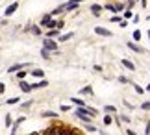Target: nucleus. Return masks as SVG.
Masks as SVG:
<instances>
[{"label": "nucleus", "instance_id": "nucleus-1", "mask_svg": "<svg viewBox=\"0 0 150 135\" xmlns=\"http://www.w3.org/2000/svg\"><path fill=\"white\" fill-rule=\"evenodd\" d=\"M95 33L102 35V37H111V32L106 30V28H102V26H96V28H95Z\"/></svg>", "mask_w": 150, "mask_h": 135}, {"label": "nucleus", "instance_id": "nucleus-2", "mask_svg": "<svg viewBox=\"0 0 150 135\" xmlns=\"http://www.w3.org/2000/svg\"><path fill=\"white\" fill-rule=\"evenodd\" d=\"M45 48L47 50H56L57 48V45H56V41H52V37H48V39H45Z\"/></svg>", "mask_w": 150, "mask_h": 135}, {"label": "nucleus", "instance_id": "nucleus-3", "mask_svg": "<svg viewBox=\"0 0 150 135\" xmlns=\"http://www.w3.org/2000/svg\"><path fill=\"white\" fill-rule=\"evenodd\" d=\"M17 8H19V4L17 2H13V4H9L8 8H6V17H9V15H13L15 11H17Z\"/></svg>", "mask_w": 150, "mask_h": 135}, {"label": "nucleus", "instance_id": "nucleus-4", "mask_svg": "<svg viewBox=\"0 0 150 135\" xmlns=\"http://www.w3.org/2000/svg\"><path fill=\"white\" fill-rule=\"evenodd\" d=\"M80 2H82V0H69V4L65 6V9H69V11H71V9H76Z\"/></svg>", "mask_w": 150, "mask_h": 135}, {"label": "nucleus", "instance_id": "nucleus-5", "mask_svg": "<svg viewBox=\"0 0 150 135\" xmlns=\"http://www.w3.org/2000/svg\"><path fill=\"white\" fill-rule=\"evenodd\" d=\"M122 65H124L126 69H130V70H135V65H134L130 59H122Z\"/></svg>", "mask_w": 150, "mask_h": 135}, {"label": "nucleus", "instance_id": "nucleus-6", "mask_svg": "<svg viewBox=\"0 0 150 135\" xmlns=\"http://www.w3.org/2000/svg\"><path fill=\"white\" fill-rule=\"evenodd\" d=\"M91 11H93L95 15H100V11H102V8H100L98 4H93V6H91Z\"/></svg>", "mask_w": 150, "mask_h": 135}, {"label": "nucleus", "instance_id": "nucleus-7", "mask_svg": "<svg viewBox=\"0 0 150 135\" xmlns=\"http://www.w3.org/2000/svg\"><path fill=\"white\" fill-rule=\"evenodd\" d=\"M21 89L24 91V93H28V91H32V85L26 83V81H21Z\"/></svg>", "mask_w": 150, "mask_h": 135}, {"label": "nucleus", "instance_id": "nucleus-8", "mask_svg": "<svg viewBox=\"0 0 150 135\" xmlns=\"http://www.w3.org/2000/svg\"><path fill=\"white\" fill-rule=\"evenodd\" d=\"M128 48H132L134 52H143V48H141V46H137L135 43H128Z\"/></svg>", "mask_w": 150, "mask_h": 135}, {"label": "nucleus", "instance_id": "nucleus-9", "mask_svg": "<svg viewBox=\"0 0 150 135\" xmlns=\"http://www.w3.org/2000/svg\"><path fill=\"white\" fill-rule=\"evenodd\" d=\"M33 76H35V78H43L45 72H43L41 69H33Z\"/></svg>", "mask_w": 150, "mask_h": 135}, {"label": "nucleus", "instance_id": "nucleus-10", "mask_svg": "<svg viewBox=\"0 0 150 135\" xmlns=\"http://www.w3.org/2000/svg\"><path fill=\"white\" fill-rule=\"evenodd\" d=\"M57 33H59V32H57L56 28H48V33H47V35H48V37H56Z\"/></svg>", "mask_w": 150, "mask_h": 135}, {"label": "nucleus", "instance_id": "nucleus-11", "mask_svg": "<svg viewBox=\"0 0 150 135\" xmlns=\"http://www.w3.org/2000/svg\"><path fill=\"white\" fill-rule=\"evenodd\" d=\"M80 93H82V95H93V89H91V87L87 85V87H83V89L80 91Z\"/></svg>", "mask_w": 150, "mask_h": 135}, {"label": "nucleus", "instance_id": "nucleus-12", "mask_svg": "<svg viewBox=\"0 0 150 135\" xmlns=\"http://www.w3.org/2000/svg\"><path fill=\"white\" fill-rule=\"evenodd\" d=\"M71 37H72V33H65V35H61V37H59V41H63V43H65V41H69Z\"/></svg>", "mask_w": 150, "mask_h": 135}, {"label": "nucleus", "instance_id": "nucleus-13", "mask_svg": "<svg viewBox=\"0 0 150 135\" xmlns=\"http://www.w3.org/2000/svg\"><path fill=\"white\" fill-rule=\"evenodd\" d=\"M111 117H109V115H106V117H104V124H106V126H109V124H111Z\"/></svg>", "mask_w": 150, "mask_h": 135}, {"label": "nucleus", "instance_id": "nucleus-14", "mask_svg": "<svg viewBox=\"0 0 150 135\" xmlns=\"http://www.w3.org/2000/svg\"><path fill=\"white\" fill-rule=\"evenodd\" d=\"M43 117H50V119H54V117H56V113H54V111H45V113H43Z\"/></svg>", "mask_w": 150, "mask_h": 135}, {"label": "nucleus", "instance_id": "nucleus-15", "mask_svg": "<svg viewBox=\"0 0 150 135\" xmlns=\"http://www.w3.org/2000/svg\"><path fill=\"white\" fill-rule=\"evenodd\" d=\"M72 104H76V105H85L83 100H80V98H72Z\"/></svg>", "mask_w": 150, "mask_h": 135}, {"label": "nucleus", "instance_id": "nucleus-16", "mask_svg": "<svg viewBox=\"0 0 150 135\" xmlns=\"http://www.w3.org/2000/svg\"><path fill=\"white\" fill-rule=\"evenodd\" d=\"M21 67H22V63H17V65H13V67H11L9 70H11V72H15V70H19Z\"/></svg>", "mask_w": 150, "mask_h": 135}, {"label": "nucleus", "instance_id": "nucleus-17", "mask_svg": "<svg viewBox=\"0 0 150 135\" xmlns=\"http://www.w3.org/2000/svg\"><path fill=\"white\" fill-rule=\"evenodd\" d=\"M134 39H135V41H139V39H141V32H139V30H135V32H134Z\"/></svg>", "mask_w": 150, "mask_h": 135}, {"label": "nucleus", "instance_id": "nucleus-18", "mask_svg": "<svg viewBox=\"0 0 150 135\" xmlns=\"http://www.w3.org/2000/svg\"><path fill=\"white\" fill-rule=\"evenodd\" d=\"M141 107H143V109H145V111H150V102H145V104H143V105H141Z\"/></svg>", "mask_w": 150, "mask_h": 135}, {"label": "nucleus", "instance_id": "nucleus-19", "mask_svg": "<svg viewBox=\"0 0 150 135\" xmlns=\"http://www.w3.org/2000/svg\"><path fill=\"white\" fill-rule=\"evenodd\" d=\"M63 9H65V6H61V8H57V9H54V13H52V15H57V13H61Z\"/></svg>", "mask_w": 150, "mask_h": 135}, {"label": "nucleus", "instance_id": "nucleus-20", "mask_svg": "<svg viewBox=\"0 0 150 135\" xmlns=\"http://www.w3.org/2000/svg\"><path fill=\"white\" fill-rule=\"evenodd\" d=\"M41 56L45 57V59H48V57H50V56H48V50H47V48H45V50L41 52Z\"/></svg>", "mask_w": 150, "mask_h": 135}, {"label": "nucleus", "instance_id": "nucleus-21", "mask_svg": "<svg viewBox=\"0 0 150 135\" xmlns=\"http://www.w3.org/2000/svg\"><path fill=\"white\" fill-rule=\"evenodd\" d=\"M104 109H106L108 113H113V111H115V107H113V105H106V107H104Z\"/></svg>", "mask_w": 150, "mask_h": 135}, {"label": "nucleus", "instance_id": "nucleus-22", "mask_svg": "<svg viewBox=\"0 0 150 135\" xmlns=\"http://www.w3.org/2000/svg\"><path fill=\"white\" fill-rule=\"evenodd\" d=\"M24 76H26V72H24V70H21V72L17 74V78H19V80H22V78H24Z\"/></svg>", "mask_w": 150, "mask_h": 135}, {"label": "nucleus", "instance_id": "nucleus-23", "mask_svg": "<svg viewBox=\"0 0 150 135\" xmlns=\"http://www.w3.org/2000/svg\"><path fill=\"white\" fill-rule=\"evenodd\" d=\"M135 91L139 93V95H143V93H145V89H143V87H139V85H135Z\"/></svg>", "mask_w": 150, "mask_h": 135}, {"label": "nucleus", "instance_id": "nucleus-24", "mask_svg": "<svg viewBox=\"0 0 150 135\" xmlns=\"http://www.w3.org/2000/svg\"><path fill=\"white\" fill-rule=\"evenodd\" d=\"M17 102H19V98H9V100H8V104H11V105L17 104Z\"/></svg>", "mask_w": 150, "mask_h": 135}, {"label": "nucleus", "instance_id": "nucleus-25", "mask_svg": "<svg viewBox=\"0 0 150 135\" xmlns=\"http://www.w3.org/2000/svg\"><path fill=\"white\" fill-rule=\"evenodd\" d=\"M106 9H109V11H117V9H115V6H113V4H108V6H106Z\"/></svg>", "mask_w": 150, "mask_h": 135}, {"label": "nucleus", "instance_id": "nucleus-26", "mask_svg": "<svg viewBox=\"0 0 150 135\" xmlns=\"http://www.w3.org/2000/svg\"><path fill=\"white\" fill-rule=\"evenodd\" d=\"M109 20H111V22H120V17H117V15H115V17H111Z\"/></svg>", "mask_w": 150, "mask_h": 135}, {"label": "nucleus", "instance_id": "nucleus-27", "mask_svg": "<svg viewBox=\"0 0 150 135\" xmlns=\"http://www.w3.org/2000/svg\"><path fill=\"white\" fill-rule=\"evenodd\" d=\"M33 33H35V35H39V33H41V30H39V26H33V30H32Z\"/></svg>", "mask_w": 150, "mask_h": 135}, {"label": "nucleus", "instance_id": "nucleus-28", "mask_svg": "<svg viewBox=\"0 0 150 135\" xmlns=\"http://www.w3.org/2000/svg\"><path fill=\"white\" fill-rule=\"evenodd\" d=\"M119 81H120V83H128V78H124V76H120V78H119Z\"/></svg>", "mask_w": 150, "mask_h": 135}, {"label": "nucleus", "instance_id": "nucleus-29", "mask_svg": "<svg viewBox=\"0 0 150 135\" xmlns=\"http://www.w3.org/2000/svg\"><path fill=\"white\" fill-rule=\"evenodd\" d=\"M9 124H11V117L6 115V126H9Z\"/></svg>", "mask_w": 150, "mask_h": 135}, {"label": "nucleus", "instance_id": "nucleus-30", "mask_svg": "<svg viewBox=\"0 0 150 135\" xmlns=\"http://www.w3.org/2000/svg\"><path fill=\"white\" fill-rule=\"evenodd\" d=\"M146 133H150V120H148V124H146Z\"/></svg>", "mask_w": 150, "mask_h": 135}, {"label": "nucleus", "instance_id": "nucleus-31", "mask_svg": "<svg viewBox=\"0 0 150 135\" xmlns=\"http://www.w3.org/2000/svg\"><path fill=\"white\" fill-rule=\"evenodd\" d=\"M0 93H4V83H0Z\"/></svg>", "mask_w": 150, "mask_h": 135}, {"label": "nucleus", "instance_id": "nucleus-32", "mask_svg": "<svg viewBox=\"0 0 150 135\" xmlns=\"http://www.w3.org/2000/svg\"><path fill=\"white\" fill-rule=\"evenodd\" d=\"M146 91H148V93H150V83H148V85H146Z\"/></svg>", "mask_w": 150, "mask_h": 135}, {"label": "nucleus", "instance_id": "nucleus-33", "mask_svg": "<svg viewBox=\"0 0 150 135\" xmlns=\"http://www.w3.org/2000/svg\"><path fill=\"white\" fill-rule=\"evenodd\" d=\"M128 2H130V6H134V0H128Z\"/></svg>", "mask_w": 150, "mask_h": 135}, {"label": "nucleus", "instance_id": "nucleus-34", "mask_svg": "<svg viewBox=\"0 0 150 135\" xmlns=\"http://www.w3.org/2000/svg\"><path fill=\"white\" fill-rule=\"evenodd\" d=\"M148 39H150V32H148Z\"/></svg>", "mask_w": 150, "mask_h": 135}]
</instances>
